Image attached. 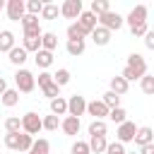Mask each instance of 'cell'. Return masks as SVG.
Wrapping results in <instances>:
<instances>
[{
    "mask_svg": "<svg viewBox=\"0 0 154 154\" xmlns=\"http://www.w3.org/2000/svg\"><path fill=\"white\" fill-rule=\"evenodd\" d=\"M147 75V60L140 55V53H130L128 55V63L120 72V77H125L128 82H135V79H142Z\"/></svg>",
    "mask_w": 154,
    "mask_h": 154,
    "instance_id": "obj_1",
    "label": "cell"
},
{
    "mask_svg": "<svg viewBox=\"0 0 154 154\" xmlns=\"http://www.w3.org/2000/svg\"><path fill=\"white\" fill-rule=\"evenodd\" d=\"M14 84H17L19 94H31V91L36 89V77H34V72H29L26 67H19V70L14 72Z\"/></svg>",
    "mask_w": 154,
    "mask_h": 154,
    "instance_id": "obj_2",
    "label": "cell"
},
{
    "mask_svg": "<svg viewBox=\"0 0 154 154\" xmlns=\"http://www.w3.org/2000/svg\"><path fill=\"white\" fill-rule=\"evenodd\" d=\"M38 130H43V118L38 116V113H34V111H29V113H24L22 116V132H26V135H38Z\"/></svg>",
    "mask_w": 154,
    "mask_h": 154,
    "instance_id": "obj_3",
    "label": "cell"
},
{
    "mask_svg": "<svg viewBox=\"0 0 154 154\" xmlns=\"http://www.w3.org/2000/svg\"><path fill=\"white\" fill-rule=\"evenodd\" d=\"M123 24H125V17L118 14V12H113V10H108L106 14L99 17V26H103V29H108V31H118Z\"/></svg>",
    "mask_w": 154,
    "mask_h": 154,
    "instance_id": "obj_4",
    "label": "cell"
},
{
    "mask_svg": "<svg viewBox=\"0 0 154 154\" xmlns=\"http://www.w3.org/2000/svg\"><path fill=\"white\" fill-rule=\"evenodd\" d=\"M87 99L84 96H79V94H72L70 99H67V116H75V118H79V116H84L87 113Z\"/></svg>",
    "mask_w": 154,
    "mask_h": 154,
    "instance_id": "obj_5",
    "label": "cell"
},
{
    "mask_svg": "<svg viewBox=\"0 0 154 154\" xmlns=\"http://www.w3.org/2000/svg\"><path fill=\"white\" fill-rule=\"evenodd\" d=\"M135 135H137V125L132 123V120H125L123 125H118L116 128V140L118 142H135Z\"/></svg>",
    "mask_w": 154,
    "mask_h": 154,
    "instance_id": "obj_6",
    "label": "cell"
},
{
    "mask_svg": "<svg viewBox=\"0 0 154 154\" xmlns=\"http://www.w3.org/2000/svg\"><path fill=\"white\" fill-rule=\"evenodd\" d=\"M84 10H82V0H65L63 5H60V14L65 17V19H79V14H82Z\"/></svg>",
    "mask_w": 154,
    "mask_h": 154,
    "instance_id": "obj_7",
    "label": "cell"
},
{
    "mask_svg": "<svg viewBox=\"0 0 154 154\" xmlns=\"http://www.w3.org/2000/svg\"><path fill=\"white\" fill-rule=\"evenodd\" d=\"M147 14H149V7H147V5H135V7L128 12L125 22H128L130 29H132V26H137V24H144V22H147Z\"/></svg>",
    "mask_w": 154,
    "mask_h": 154,
    "instance_id": "obj_8",
    "label": "cell"
},
{
    "mask_svg": "<svg viewBox=\"0 0 154 154\" xmlns=\"http://www.w3.org/2000/svg\"><path fill=\"white\" fill-rule=\"evenodd\" d=\"M7 17L12 19V22H22L24 19V14H26V2L24 0H7Z\"/></svg>",
    "mask_w": 154,
    "mask_h": 154,
    "instance_id": "obj_9",
    "label": "cell"
},
{
    "mask_svg": "<svg viewBox=\"0 0 154 154\" xmlns=\"http://www.w3.org/2000/svg\"><path fill=\"white\" fill-rule=\"evenodd\" d=\"M87 113H89V116H94V120H106V118H108V113H111V108H108L101 99H94V101H89V103H87Z\"/></svg>",
    "mask_w": 154,
    "mask_h": 154,
    "instance_id": "obj_10",
    "label": "cell"
},
{
    "mask_svg": "<svg viewBox=\"0 0 154 154\" xmlns=\"http://www.w3.org/2000/svg\"><path fill=\"white\" fill-rule=\"evenodd\" d=\"M77 22L82 24V29H84V31H87L89 36H91V31H94V29L99 26V17H96L94 12H89V10H84V12L79 14V19H77Z\"/></svg>",
    "mask_w": 154,
    "mask_h": 154,
    "instance_id": "obj_11",
    "label": "cell"
},
{
    "mask_svg": "<svg viewBox=\"0 0 154 154\" xmlns=\"http://www.w3.org/2000/svg\"><path fill=\"white\" fill-rule=\"evenodd\" d=\"M7 55H10L7 60H10L12 65H17V67H22V65L26 63V58H29V51H26L24 46H14V48H12V51H10Z\"/></svg>",
    "mask_w": 154,
    "mask_h": 154,
    "instance_id": "obj_12",
    "label": "cell"
},
{
    "mask_svg": "<svg viewBox=\"0 0 154 154\" xmlns=\"http://www.w3.org/2000/svg\"><path fill=\"white\" fill-rule=\"evenodd\" d=\"M154 142V130L149 125H142L137 128V135H135V144L137 147H144V144H152Z\"/></svg>",
    "mask_w": 154,
    "mask_h": 154,
    "instance_id": "obj_13",
    "label": "cell"
},
{
    "mask_svg": "<svg viewBox=\"0 0 154 154\" xmlns=\"http://www.w3.org/2000/svg\"><path fill=\"white\" fill-rule=\"evenodd\" d=\"M60 128H63V132L65 135H77L79 132V128H82V123H79V118H75V116H65L63 118V123H60Z\"/></svg>",
    "mask_w": 154,
    "mask_h": 154,
    "instance_id": "obj_14",
    "label": "cell"
},
{
    "mask_svg": "<svg viewBox=\"0 0 154 154\" xmlns=\"http://www.w3.org/2000/svg\"><path fill=\"white\" fill-rule=\"evenodd\" d=\"M14 46H17V43H14V34H12L10 29H2V31H0V53H10Z\"/></svg>",
    "mask_w": 154,
    "mask_h": 154,
    "instance_id": "obj_15",
    "label": "cell"
},
{
    "mask_svg": "<svg viewBox=\"0 0 154 154\" xmlns=\"http://www.w3.org/2000/svg\"><path fill=\"white\" fill-rule=\"evenodd\" d=\"M89 34L82 29V24L79 22H72L70 26H67V41H84Z\"/></svg>",
    "mask_w": 154,
    "mask_h": 154,
    "instance_id": "obj_16",
    "label": "cell"
},
{
    "mask_svg": "<svg viewBox=\"0 0 154 154\" xmlns=\"http://www.w3.org/2000/svg\"><path fill=\"white\" fill-rule=\"evenodd\" d=\"M111 34H113V31H108V29H103V26H96V29L91 31V41H94L96 46H108Z\"/></svg>",
    "mask_w": 154,
    "mask_h": 154,
    "instance_id": "obj_17",
    "label": "cell"
},
{
    "mask_svg": "<svg viewBox=\"0 0 154 154\" xmlns=\"http://www.w3.org/2000/svg\"><path fill=\"white\" fill-rule=\"evenodd\" d=\"M128 89H130V82L125 77H120V75L111 77V91H116L118 96H123V94H128Z\"/></svg>",
    "mask_w": 154,
    "mask_h": 154,
    "instance_id": "obj_18",
    "label": "cell"
},
{
    "mask_svg": "<svg viewBox=\"0 0 154 154\" xmlns=\"http://www.w3.org/2000/svg\"><path fill=\"white\" fill-rule=\"evenodd\" d=\"M0 103H2L5 108H14V106L19 103V89H7V91L0 96Z\"/></svg>",
    "mask_w": 154,
    "mask_h": 154,
    "instance_id": "obj_19",
    "label": "cell"
},
{
    "mask_svg": "<svg viewBox=\"0 0 154 154\" xmlns=\"http://www.w3.org/2000/svg\"><path fill=\"white\" fill-rule=\"evenodd\" d=\"M34 60H36V65H38V67H41V72H43V70H48V67L53 65V53L41 48V51L36 53V58H34Z\"/></svg>",
    "mask_w": 154,
    "mask_h": 154,
    "instance_id": "obj_20",
    "label": "cell"
},
{
    "mask_svg": "<svg viewBox=\"0 0 154 154\" xmlns=\"http://www.w3.org/2000/svg\"><path fill=\"white\" fill-rule=\"evenodd\" d=\"M106 132H108L106 120H91L89 123V137H106Z\"/></svg>",
    "mask_w": 154,
    "mask_h": 154,
    "instance_id": "obj_21",
    "label": "cell"
},
{
    "mask_svg": "<svg viewBox=\"0 0 154 154\" xmlns=\"http://www.w3.org/2000/svg\"><path fill=\"white\" fill-rule=\"evenodd\" d=\"M89 149H91V154H106L108 140L106 137H89Z\"/></svg>",
    "mask_w": 154,
    "mask_h": 154,
    "instance_id": "obj_22",
    "label": "cell"
},
{
    "mask_svg": "<svg viewBox=\"0 0 154 154\" xmlns=\"http://www.w3.org/2000/svg\"><path fill=\"white\" fill-rule=\"evenodd\" d=\"M51 113L53 116H67V99H63V96H58V99H53L51 101Z\"/></svg>",
    "mask_w": 154,
    "mask_h": 154,
    "instance_id": "obj_23",
    "label": "cell"
},
{
    "mask_svg": "<svg viewBox=\"0 0 154 154\" xmlns=\"http://www.w3.org/2000/svg\"><path fill=\"white\" fill-rule=\"evenodd\" d=\"M55 46H58V36L53 34V31H43V36H41V48L43 51H55Z\"/></svg>",
    "mask_w": 154,
    "mask_h": 154,
    "instance_id": "obj_24",
    "label": "cell"
},
{
    "mask_svg": "<svg viewBox=\"0 0 154 154\" xmlns=\"http://www.w3.org/2000/svg\"><path fill=\"white\" fill-rule=\"evenodd\" d=\"M5 147L19 152V147H22V132H7L5 135Z\"/></svg>",
    "mask_w": 154,
    "mask_h": 154,
    "instance_id": "obj_25",
    "label": "cell"
},
{
    "mask_svg": "<svg viewBox=\"0 0 154 154\" xmlns=\"http://www.w3.org/2000/svg\"><path fill=\"white\" fill-rule=\"evenodd\" d=\"M111 10V5H108V0H91V5H89V12H94L96 17H101V14H106Z\"/></svg>",
    "mask_w": 154,
    "mask_h": 154,
    "instance_id": "obj_26",
    "label": "cell"
},
{
    "mask_svg": "<svg viewBox=\"0 0 154 154\" xmlns=\"http://www.w3.org/2000/svg\"><path fill=\"white\" fill-rule=\"evenodd\" d=\"M22 46H24L29 53H38V51H41V36H24Z\"/></svg>",
    "mask_w": 154,
    "mask_h": 154,
    "instance_id": "obj_27",
    "label": "cell"
},
{
    "mask_svg": "<svg viewBox=\"0 0 154 154\" xmlns=\"http://www.w3.org/2000/svg\"><path fill=\"white\" fill-rule=\"evenodd\" d=\"M108 120H111V123H116V125H123V123L128 120V113H125V108H123V106H118V108H111V113H108Z\"/></svg>",
    "mask_w": 154,
    "mask_h": 154,
    "instance_id": "obj_28",
    "label": "cell"
},
{
    "mask_svg": "<svg viewBox=\"0 0 154 154\" xmlns=\"http://www.w3.org/2000/svg\"><path fill=\"white\" fill-rule=\"evenodd\" d=\"M29 154H51V144H48V140H46V137L34 140V147H31Z\"/></svg>",
    "mask_w": 154,
    "mask_h": 154,
    "instance_id": "obj_29",
    "label": "cell"
},
{
    "mask_svg": "<svg viewBox=\"0 0 154 154\" xmlns=\"http://www.w3.org/2000/svg\"><path fill=\"white\" fill-rule=\"evenodd\" d=\"M58 14H60V7L58 5H53V2H46L43 5V12H41V19H58Z\"/></svg>",
    "mask_w": 154,
    "mask_h": 154,
    "instance_id": "obj_30",
    "label": "cell"
},
{
    "mask_svg": "<svg viewBox=\"0 0 154 154\" xmlns=\"http://www.w3.org/2000/svg\"><path fill=\"white\" fill-rule=\"evenodd\" d=\"M22 29H24V31H38V29H41L38 17H34V14H24V19H22Z\"/></svg>",
    "mask_w": 154,
    "mask_h": 154,
    "instance_id": "obj_31",
    "label": "cell"
},
{
    "mask_svg": "<svg viewBox=\"0 0 154 154\" xmlns=\"http://www.w3.org/2000/svg\"><path fill=\"white\" fill-rule=\"evenodd\" d=\"M70 79H72V75H70V70H67V67H60V70L53 75V82H55L58 87H65Z\"/></svg>",
    "mask_w": 154,
    "mask_h": 154,
    "instance_id": "obj_32",
    "label": "cell"
},
{
    "mask_svg": "<svg viewBox=\"0 0 154 154\" xmlns=\"http://www.w3.org/2000/svg\"><path fill=\"white\" fill-rule=\"evenodd\" d=\"M84 48H87V43H84V41H67V53H70L72 58L82 55V53H84Z\"/></svg>",
    "mask_w": 154,
    "mask_h": 154,
    "instance_id": "obj_33",
    "label": "cell"
},
{
    "mask_svg": "<svg viewBox=\"0 0 154 154\" xmlns=\"http://www.w3.org/2000/svg\"><path fill=\"white\" fill-rule=\"evenodd\" d=\"M101 101H103L108 108H118V106H120V96H118L116 91H111V89H108V91L101 96Z\"/></svg>",
    "mask_w": 154,
    "mask_h": 154,
    "instance_id": "obj_34",
    "label": "cell"
},
{
    "mask_svg": "<svg viewBox=\"0 0 154 154\" xmlns=\"http://www.w3.org/2000/svg\"><path fill=\"white\" fill-rule=\"evenodd\" d=\"M43 5H46V2H41V0H26V14L38 17V14L43 12Z\"/></svg>",
    "mask_w": 154,
    "mask_h": 154,
    "instance_id": "obj_35",
    "label": "cell"
},
{
    "mask_svg": "<svg viewBox=\"0 0 154 154\" xmlns=\"http://www.w3.org/2000/svg\"><path fill=\"white\" fill-rule=\"evenodd\" d=\"M5 130H7V132H22V118L10 116V118L5 120Z\"/></svg>",
    "mask_w": 154,
    "mask_h": 154,
    "instance_id": "obj_36",
    "label": "cell"
},
{
    "mask_svg": "<svg viewBox=\"0 0 154 154\" xmlns=\"http://www.w3.org/2000/svg\"><path fill=\"white\" fill-rule=\"evenodd\" d=\"M140 87H142V91H144V94L154 96V75H144V77L140 79Z\"/></svg>",
    "mask_w": 154,
    "mask_h": 154,
    "instance_id": "obj_37",
    "label": "cell"
},
{
    "mask_svg": "<svg viewBox=\"0 0 154 154\" xmlns=\"http://www.w3.org/2000/svg\"><path fill=\"white\" fill-rule=\"evenodd\" d=\"M60 123H63V120H60L58 116H53V113H51V116H46V118H43V130H58V128H60Z\"/></svg>",
    "mask_w": 154,
    "mask_h": 154,
    "instance_id": "obj_38",
    "label": "cell"
},
{
    "mask_svg": "<svg viewBox=\"0 0 154 154\" xmlns=\"http://www.w3.org/2000/svg\"><path fill=\"white\" fill-rule=\"evenodd\" d=\"M41 91H43V96H48V99H51V101H53V99H58V96H60V87H58V84H55V82H53V84H48V87H43V89H41Z\"/></svg>",
    "mask_w": 154,
    "mask_h": 154,
    "instance_id": "obj_39",
    "label": "cell"
},
{
    "mask_svg": "<svg viewBox=\"0 0 154 154\" xmlns=\"http://www.w3.org/2000/svg\"><path fill=\"white\" fill-rule=\"evenodd\" d=\"M106 154H128V152H125V144L116 140V142H108V149H106Z\"/></svg>",
    "mask_w": 154,
    "mask_h": 154,
    "instance_id": "obj_40",
    "label": "cell"
},
{
    "mask_svg": "<svg viewBox=\"0 0 154 154\" xmlns=\"http://www.w3.org/2000/svg\"><path fill=\"white\" fill-rule=\"evenodd\" d=\"M72 154H91V149H89V142H82V140H77V142L72 144Z\"/></svg>",
    "mask_w": 154,
    "mask_h": 154,
    "instance_id": "obj_41",
    "label": "cell"
},
{
    "mask_svg": "<svg viewBox=\"0 0 154 154\" xmlns=\"http://www.w3.org/2000/svg\"><path fill=\"white\" fill-rule=\"evenodd\" d=\"M147 31H149L147 22H144V24H137V26H132V29H130V34H132L135 38H144V36H147Z\"/></svg>",
    "mask_w": 154,
    "mask_h": 154,
    "instance_id": "obj_42",
    "label": "cell"
},
{
    "mask_svg": "<svg viewBox=\"0 0 154 154\" xmlns=\"http://www.w3.org/2000/svg\"><path fill=\"white\" fill-rule=\"evenodd\" d=\"M36 82H38V87L43 89V87H48V84H53V75L43 70V72H38V77H36Z\"/></svg>",
    "mask_w": 154,
    "mask_h": 154,
    "instance_id": "obj_43",
    "label": "cell"
},
{
    "mask_svg": "<svg viewBox=\"0 0 154 154\" xmlns=\"http://www.w3.org/2000/svg\"><path fill=\"white\" fill-rule=\"evenodd\" d=\"M144 46H147L149 51H154V31H152V29H149L147 36H144Z\"/></svg>",
    "mask_w": 154,
    "mask_h": 154,
    "instance_id": "obj_44",
    "label": "cell"
},
{
    "mask_svg": "<svg viewBox=\"0 0 154 154\" xmlns=\"http://www.w3.org/2000/svg\"><path fill=\"white\" fill-rule=\"evenodd\" d=\"M140 154H154V142H152V144H144V147H140Z\"/></svg>",
    "mask_w": 154,
    "mask_h": 154,
    "instance_id": "obj_45",
    "label": "cell"
},
{
    "mask_svg": "<svg viewBox=\"0 0 154 154\" xmlns=\"http://www.w3.org/2000/svg\"><path fill=\"white\" fill-rule=\"evenodd\" d=\"M7 89H10V87H7V79H5V77H0V96H2Z\"/></svg>",
    "mask_w": 154,
    "mask_h": 154,
    "instance_id": "obj_46",
    "label": "cell"
},
{
    "mask_svg": "<svg viewBox=\"0 0 154 154\" xmlns=\"http://www.w3.org/2000/svg\"><path fill=\"white\" fill-rule=\"evenodd\" d=\"M5 7H7V2H5V0H0V10H5Z\"/></svg>",
    "mask_w": 154,
    "mask_h": 154,
    "instance_id": "obj_47",
    "label": "cell"
},
{
    "mask_svg": "<svg viewBox=\"0 0 154 154\" xmlns=\"http://www.w3.org/2000/svg\"><path fill=\"white\" fill-rule=\"evenodd\" d=\"M128 154H140V152H128Z\"/></svg>",
    "mask_w": 154,
    "mask_h": 154,
    "instance_id": "obj_48",
    "label": "cell"
}]
</instances>
